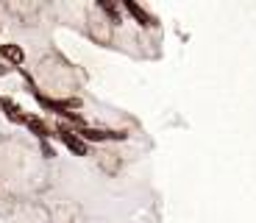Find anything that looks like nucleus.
<instances>
[{"instance_id": "1", "label": "nucleus", "mask_w": 256, "mask_h": 223, "mask_svg": "<svg viewBox=\"0 0 256 223\" xmlns=\"http://www.w3.org/2000/svg\"><path fill=\"white\" fill-rule=\"evenodd\" d=\"M56 137L64 142V148H70V151L76 153V156H86V142H84L81 137H78V134L72 131V128H67V126H56Z\"/></svg>"}, {"instance_id": "2", "label": "nucleus", "mask_w": 256, "mask_h": 223, "mask_svg": "<svg viewBox=\"0 0 256 223\" xmlns=\"http://www.w3.org/2000/svg\"><path fill=\"white\" fill-rule=\"evenodd\" d=\"M78 137H81L84 142H106V140H126L128 134L126 131H103V128L84 126L81 131H78Z\"/></svg>"}, {"instance_id": "3", "label": "nucleus", "mask_w": 256, "mask_h": 223, "mask_svg": "<svg viewBox=\"0 0 256 223\" xmlns=\"http://www.w3.org/2000/svg\"><path fill=\"white\" fill-rule=\"evenodd\" d=\"M0 62L3 64H14V67H20V64L26 62V51L20 48V45H0Z\"/></svg>"}, {"instance_id": "4", "label": "nucleus", "mask_w": 256, "mask_h": 223, "mask_svg": "<svg viewBox=\"0 0 256 223\" xmlns=\"http://www.w3.org/2000/svg\"><path fill=\"white\" fill-rule=\"evenodd\" d=\"M122 9H126V12L131 14V17H134V20L140 23L142 28H150V26H156V17H150V14L145 12V9H142V6H136V3H131V0H128V3H126Z\"/></svg>"}, {"instance_id": "5", "label": "nucleus", "mask_w": 256, "mask_h": 223, "mask_svg": "<svg viewBox=\"0 0 256 223\" xmlns=\"http://www.w3.org/2000/svg\"><path fill=\"white\" fill-rule=\"evenodd\" d=\"M0 109H3L6 117H8V120H14V123H26V117H28V115H22V109H20L17 103L8 101V98H0Z\"/></svg>"}, {"instance_id": "6", "label": "nucleus", "mask_w": 256, "mask_h": 223, "mask_svg": "<svg viewBox=\"0 0 256 223\" xmlns=\"http://www.w3.org/2000/svg\"><path fill=\"white\" fill-rule=\"evenodd\" d=\"M26 126L39 137V142H48V137H50V126H48L45 120H39V117H26Z\"/></svg>"}, {"instance_id": "7", "label": "nucleus", "mask_w": 256, "mask_h": 223, "mask_svg": "<svg viewBox=\"0 0 256 223\" xmlns=\"http://www.w3.org/2000/svg\"><path fill=\"white\" fill-rule=\"evenodd\" d=\"M98 9H100V12H106V14H112V23H120V17H117V12H114V6H112V3L100 0V3H98Z\"/></svg>"}, {"instance_id": "8", "label": "nucleus", "mask_w": 256, "mask_h": 223, "mask_svg": "<svg viewBox=\"0 0 256 223\" xmlns=\"http://www.w3.org/2000/svg\"><path fill=\"white\" fill-rule=\"evenodd\" d=\"M42 151H45V156H53V148L48 145V142H42Z\"/></svg>"}, {"instance_id": "9", "label": "nucleus", "mask_w": 256, "mask_h": 223, "mask_svg": "<svg viewBox=\"0 0 256 223\" xmlns=\"http://www.w3.org/2000/svg\"><path fill=\"white\" fill-rule=\"evenodd\" d=\"M8 70H12V67H8V64H3V62H0V76H6Z\"/></svg>"}]
</instances>
